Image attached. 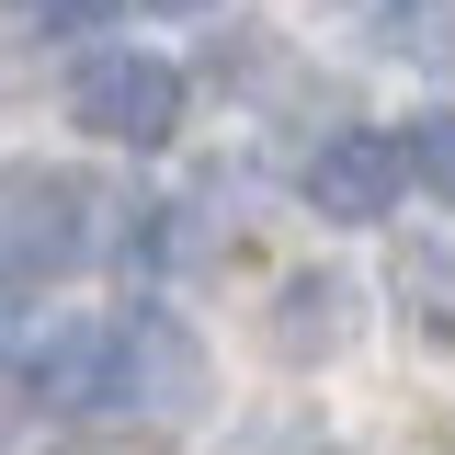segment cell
Returning a JSON list of instances; mask_svg holds the SVG:
<instances>
[{
  "instance_id": "1",
  "label": "cell",
  "mask_w": 455,
  "mask_h": 455,
  "mask_svg": "<svg viewBox=\"0 0 455 455\" xmlns=\"http://www.w3.org/2000/svg\"><path fill=\"white\" fill-rule=\"evenodd\" d=\"M68 125H92L103 148H171L182 137V68L148 46H92L68 68Z\"/></svg>"
},
{
  "instance_id": "2",
  "label": "cell",
  "mask_w": 455,
  "mask_h": 455,
  "mask_svg": "<svg viewBox=\"0 0 455 455\" xmlns=\"http://www.w3.org/2000/svg\"><path fill=\"white\" fill-rule=\"evenodd\" d=\"M92 251V182L80 171H0V274H68Z\"/></svg>"
},
{
  "instance_id": "3",
  "label": "cell",
  "mask_w": 455,
  "mask_h": 455,
  "mask_svg": "<svg viewBox=\"0 0 455 455\" xmlns=\"http://www.w3.org/2000/svg\"><path fill=\"white\" fill-rule=\"evenodd\" d=\"M296 182H307V205H319L331 228H376V217L398 205L410 171H398V137H387V125H331V137L307 148Z\"/></svg>"
},
{
  "instance_id": "4",
  "label": "cell",
  "mask_w": 455,
  "mask_h": 455,
  "mask_svg": "<svg viewBox=\"0 0 455 455\" xmlns=\"http://www.w3.org/2000/svg\"><path fill=\"white\" fill-rule=\"evenodd\" d=\"M194 398H205V364L171 319L137 307L125 331H103V410H194Z\"/></svg>"
},
{
  "instance_id": "5",
  "label": "cell",
  "mask_w": 455,
  "mask_h": 455,
  "mask_svg": "<svg viewBox=\"0 0 455 455\" xmlns=\"http://www.w3.org/2000/svg\"><path fill=\"white\" fill-rule=\"evenodd\" d=\"M353 307H364L353 274H296L274 296V353H284V364H331L341 341H353Z\"/></svg>"
},
{
  "instance_id": "6",
  "label": "cell",
  "mask_w": 455,
  "mask_h": 455,
  "mask_svg": "<svg viewBox=\"0 0 455 455\" xmlns=\"http://www.w3.org/2000/svg\"><path fill=\"white\" fill-rule=\"evenodd\" d=\"M376 46L421 57L433 80H455V0H376Z\"/></svg>"
},
{
  "instance_id": "7",
  "label": "cell",
  "mask_w": 455,
  "mask_h": 455,
  "mask_svg": "<svg viewBox=\"0 0 455 455\" xmlns=\"http://www.w3.org/2000/svg\"><path fill=\"white\" fill-rule=\"evenodd\" d=\"M398 171H410V182H433V194L455 205V103L410 114V137H398Z\"/></svg>"
},
{
  "instance_id": "8",
  "label": "cell",
  "mask_w": 455,
  "mask_h": 455,
  "mask_svg": "<svg viewBox=\"0 0 455 455\" xmlns=\"http://www.w3.org/2000/svg\"><path fill=\"white\" fill-rule=\"evenodd\" d=\"M35 23H57V35H80V23H103V0H35Z\"/></svg>"
},
{
  "instance_id": "9",
  "label": "cell",
  "mask_w": 455,
  "mask_h": 455,
  "mask_svg": "<svg viewBox=\"0 0 455 455\" xmlns=\"http://www.w3.org/2000/svg\"><path fill=\"white\" fill-rule=\"evenodd\" d=\"M23 331V274H0V341Z\"/></svg>"
},
{
  "instance_id": "10",
  "label": "cell",
  "mask_w": 455,
  "mask_h": 455,
  "mask_svg": "<svg viewBox=\"0 0 455 455\" xmlns=\"http://www.w3.org/2000/svg\"><path fill=\"white\" fill-rule=\"evenodd\" d=\"M148 12H217V0H148Z\"/></svg>"
}]
</instances>
